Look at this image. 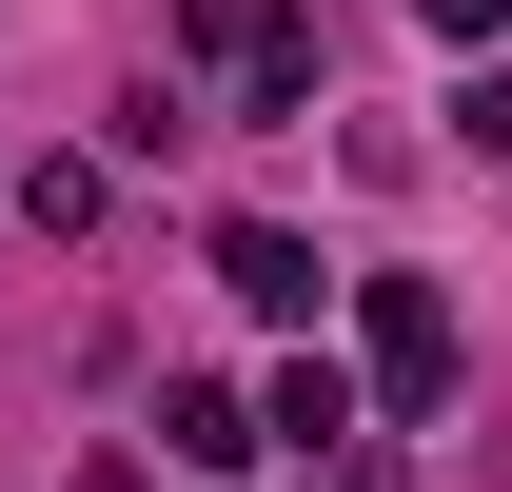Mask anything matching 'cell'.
Returning a JSON list of instances; mask_svg holds the SVG:
<instances>
[{
    "instance_id": "1",
    "label": "cell",
    "mask_w": 512,
    "mask_h": 492,
    "mask_svg": "<svg viewBox=\"0 0 512 492\" xmlns=\"http://www.w3.org/2000/svg\"><path fill=\"white\" fill-rule=\"evenodd\" d=\"M355 394H375L394 433L473 394V335H453V296H434V276H355Z\"/></svg>"
},
{
    "instance_id": "2",
    "label": "cell",
    "mask_w": 512,
    "mask_h": 492,
    "mask_svg": "<svg viewBox=\"0 0 512 492\" xmlns=\"http://www.w3.org/2000/svg\"><path fill=\"white\" fill-rule=\"evenodd\" d=\"M217 296H237V315H276V335H316V315L355 296V276H335V256L296 237V217H217Z\"/></svg>"
},
{
    "instance_id": "3",
    "label": "cell",
    "mask_w": 512,
    "mask_h": 492,
    "mask_svg": "<svg viewBox=\"0 0 512 492\" xmlns=\"http://www.w3.org/2000/svg\"><path fill=\"white\" fill-rule=\"evenodd\" d=\"M256 433H276V453H355V433H375V394H355V355H316V335H296V355L256 374Z\"/></svg>"
},
{
    "instance_id": "4",
    "label": "cell",
    "mask_w": 512,
    "mask_h": 492,
    "mask_svg": "<svg viewBox=\"0 0 512 492\" xmlns=\"http://www.w3.org/2000/svg\"><path fill=\"white\" fill-rule=\"evenodd\" d=\"M316 79H335V40L296 20V0H256V40H237V119H296Z\"/></svg>"
},
{
    "instance_id": "5",
    "label": "cell",
    "mask_w": 512,
    "mask_h": 492,
    "mask_svg": "<svg viewBox=\"0 0 512 492\" xmlns=\"http://www.w3.org/2000/svg\"><path fill=\"white\" fill-rule=\"evenodd\" d=\"M158 433H178V473H237V453H276V433H256V394H217V374H178V394H158Z\"/></svg>"
},
{
    "instance_id": "6",
    "label": "cell",
    "mask_w": 512,
    "mask_h": 492,
    "mask_svg": "<svg viewBox=\"0 0 512 492\" xmlns=\"http://www.w3.org/2000/svg\"><path fill=\"white\" fill-rule=\"evenodd\" d=\"M20 237H99V158H20Z\"/></svg>"
},
{
    "instance_id": "7",
    "label": "cell",
    "mask_w": 512,
    "mask_h": 492,
    "mask_svg": "<svg viewBox=\"0 0 512 492\" xmlns=\"http://www.w3.org/2000/svg\"><path fill=\"white\" fill-rule=\"evenodd\" d=\"M178 40H217V60H237V40H256V0H178Z\"/></svg>"
},
{
    "instance_id": "8",
    "label": "cell",
    "mask_w": 512,
    "mask_h": 492,
    "mask_svg": "<svg viewBox=\"0 0 512 492\" xmlns=\"http://www.w3.org/2000/svg\"><path fill=\"white\" fill-rule=\"evenodd\" d=\"M414 20H434V40H512V0H414Z\"/></svg>"
},
{
    "instance_id": "9",
    "label": "cell",
    "mask_w": 512,
    "mask_h": 492,
    "mask_svg": "<svg viewBox=\"0 0 512 492\" xmlns=\"http://www.w3.org/2000/svg\"><path fill=\"white\" fill-rule=\"evenodd\" d=\"M453 119H473V158H512V79H473V99H453Z\"/></svg>"
},
{
    "instance_id": "10",
    "label": "cell",
    "mask_w": 512,
    "mask_h": 492,
    "mask_svg": "<svg viewBox=\"0 0 512 492\" xmlns=\"http://www.w3.org/2000/svg\"><path fill=\"white\" fill-rule=\"evenodd\" d=\"M335 492H394V473H375V433H355V453H335Z\"/></svg>"
}]
</instances>
